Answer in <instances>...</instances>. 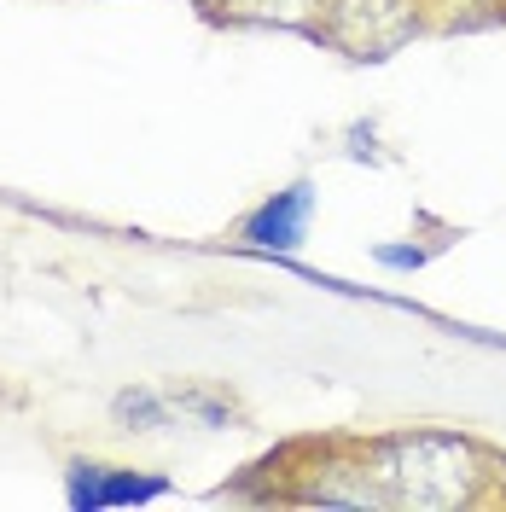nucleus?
Listing matches in <instances>:
<instances>
[{"mask_svg":"<svg viewBox=\"0 0 506 512\" xmlns=\"http://www.w3.org/2000/svg\"><path fill=\"white\" fill-rule=\"evenodd\" d=\"M419 30L413 0H326V35L349 59H390Z\"/></svg>","mask_w":506,"mask_h":512,"instance_id":"obj_2","label":"nucleus"},{"mask_svg":"<svg viewBox=\"0 0 506 512\" xmlns=\"http://www.w3.org/2000/svg\"><path fill=\"white\" fill-rule=\"evenodd\" d=\"M320 0H227V12L233 18H245V24H280V30H297V24H309V12H315Z\"/></svg>","mask_w":506,"mask_h":512,"instance_id":"obj_4","label":"nucleus"},{"mask_svg":"<svg viewBox=\"0 0 506 512\" xmlns=\"http://www.w3.org/2000/svg\"><path fill=\"white\" fill-rule=\"evenodd\" d=\"M303 222H309V187H291V192H280L274 204H262L245 233H251L256 245H280L285 251V245L303 239Z\"/></svg>","mask_w":506,"mask_h":512,"instance_id":"obj_3","label":"nucleus"},{"mask_svg":"<svg viewBox=\"0 0 506 512\" xmlns=\"http://www.w3.org/2000/svg\"><path fill=\"white\" fill-rule=\"evenodd\" d=\"M373 483L384 489V507L448 512L466 507L483 483V454L466 437L443 431H408L373 448Z\"/></svg>","mask_w":506,"mask_h":512,"instance_id":"obj_1","label":"nucleus"}]
</instances>
